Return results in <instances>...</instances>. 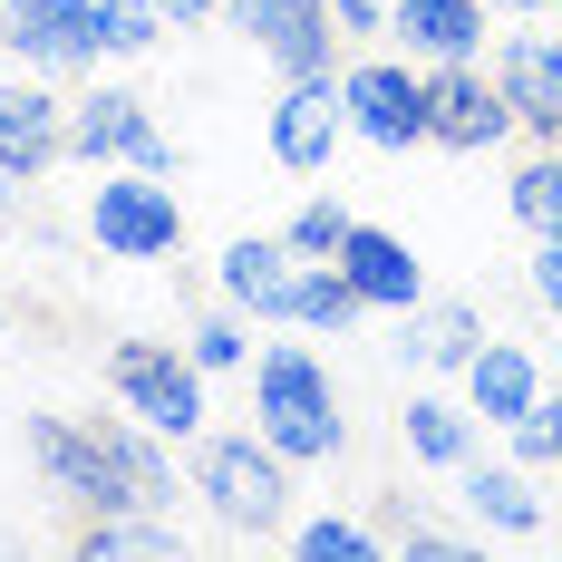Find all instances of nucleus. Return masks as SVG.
Segmentation results:
<instances>
[{"label":"nucleus","mask_w":562,"mask_h":562,"mask_svg":"<svg viewBox=\"0 0 562 562\" xmlns=\"http://www.w3.org/2000/svg\"><path fill=\"white\" fill-rule=\"evenodd\" d=\"M252 437H272L291 465H330L349 447V417H339V389H330V359L281 339L252 359Z\"/></svg>","instance_id":"f257e3e1"},{"label":"nucleus","mask_w":562,"mask_h":562,"mask_svg":"<svg viewBox=\"0 0 562 562\" xmlns=\"http://www.w3.org/2000/svg\"><path fill=\"white\" fill-rule=\"evenodd\" d=\"M184 495H204V514H214L224 533H272L281 505H291V456H281L272 437H204Z\"/></svg>","instance_id":"f03ea898"},{"label":"nucleus","mask_w":562,"mask_h":562,"mask_svg":"<svg viewBox=\"0 0 562 562\" xmlns=\"http://www.w3.org/2000/svg\"><path fill=\"white\" fill-rule=\"evenodd\" d=\"M108 389H116V407L146 417L166 447L204 437V369H194L184 339H116L108 349Z\"/></svg>","instance_id":"7ed1b4c3"},{"label":"nucleus","mask_w":562,"mask_h":562,"mask_svg":"<svg viewBox=\"0 0 562 562\" xmlns=\"http://www.w3.org/2000/svg\"><path fill=\"white\" fill-rule=\"evenodd\" d=\"M88 233H98L108 262H166L175 243H184V204H175L166 175H146V166H98Z\"/></svg>","instance_id":"20e7f679"},{"label":"nucleus","mask_w":562,"mask_h":562,"mask_svg":"<svg viewBox=\"0 0 562 562\" xmlns=\"http://www.w3.org/2000/svg\"><path fill=\"white\" fill-rule=\"evenodd\" d=\"M339 98H349V136L359 146H379V156L427 146V68L417 58H349Z\"/></svg>","instance_id":"39448f33"},{"label":"nucleus","mask_w":562,"mask_h":562,"mask_svg":"<svg viewBox=\"0 0 562 562\" xmlns=\"http://www.w3.org/2000/svg\"><path fill=\"white\" fill-rule=\"evenodd\" d=\"M505 136H514V108H505V88H495L485 58L427 68V146H447V156H495Z\"/></svg>","instance_id":"423d86ee"},{"label":"nucleus","mask_w":562,"mask_h":562,"mask_svg":"<svg viewBox=\"0 0 562 562\" xmlns=\"http://www.w3.org/2000/svg\"><path fill=\"white\" fill-rule=\"evenodd\" d=\"M68 156L78 166H146V175H175V146L156 136V116L136 88H88L68 98Z\"/></svg>","instance_id":"0eeeda50"},{"label":"nucleus","mask_w":562,"mask_h":562,"mask_svg":"<svg viewBox=\"0 0 562 562\" xmlns=\"http://www.w3.org/2000/svg\"><path fill=\"white\" fill-rule=\"evenodd\" d=\"M224 20H233V40H252L281 78L339 68V20H330V0H224Z\"/></svg>","instance_id":"6e6552de"},{"label":"nucleus","mask_w":562,"mask_h":562,"mask_svg":"<svg viewBox=\"0 0 562 562\" xmlns=\"http://www.w3.org/2000/svg\"><path fill=\"white\" fill-rule=\"evenodd\" d=\"M339 136H349V98H339V68H311V78H281L272 98V156L291 175H330Z\"/></svg>","instance_id":"1a4fd4ad"},{"label":"nucleus","mask_w":562,"mask_h":562,"mask_svg":"<svg viewBox=\"0 0 562 562\" xmlns=\"http://www.w3.org/2000/svg\"><path fill=\"white\" fill-rule=\"evenodd\" d=\"M495 88L514 108V136L562 146V30H514L495 49Z\"/></svg>","instance_id":"9d476101"},{"label":"nucleus","mask_w":562,"mask_h":562,"mask_svg":"<svg viewBox=\"0 0 562 562\" xmlns=\"http://www.w3.org/2000/svg\"><path fill=\"white\" fill-rule=\"evenodd\" d=\"M291 281H301V252L281 233H243V243H224V262H214V291H224L243 321H291Z\"/></svg>","instance_id":"9b49d317"},{"label":"nucleus","mask_w":562,"mask_h":562,"mask_svg":"<svg viewBox=\"0 0 562 562\" xmlns=\"http://www.w3.org/2000/svg\"><path fill=\"white\" fill-rule=\"evenodd\" d=\"M465 407H475V427H514V417H533L543 407V359L524 349V339H495L465 359Z\"/></svg>","instance_id":"f8f14e48"},{"label":"nucleus","mask_w":562,"mask_h":562,"mask_svg":"<svg viewBox=\"0 0 562 562\" xmlns=\"http://www.w3.org/2000/svg\"><path fill=\"white\" fill-rule=\"evenodd\" d=\"M389 40H397V58H417V68L485 58V0H397Z\"/></svg>","instance_id":"ddd939ff"},{"label":"nucleus","mask_w":562,"mask_h":562,"mask_svg":"<svg viewBox=\"0 0 562 562\" xmlns=\"http://www.w3.org/2000/svg\"><path fill=\"white\" fill-rule=\"evenodd\" d=\"M330 262L349 272V291H359L369 311H417V301H427V262H417L397 233H379V224H349V243H339Z\"/></svg>","instance_id":"4468645a"},{"label":"nucleus","mask_w":562,"mask_h":562,"mask_svg":"<svg viewBox=\"0 0 562 562\" xmlns=\"http://www.w3.org/2000/svg\"><path fill=\"white\" fill-rule=\"evenodd\" d=\"M0 146H10V156H30L40 175H49L58 156H68V98H58L40 68L0 78Z\"/></svg>","instance_id":"2eb2a0df"},{"label":"nucleus","mask_w":562,"mask_h":562,"mask_svg":"<svg viewBox=\"0 0 562 562\" xmlns=\"http://www.w3.org/2000/svg\"><path fill=\"white\" fill-rule=\"evenodd\" d=\"M0 49L20 58V68H40V78L98 68V58L78 49V30H68V0H0Z\"/></svg>","instance_id":"dca6fc26"},{"label":"nucleus","mask_w":562,"mask_h":562,"mask_svg":"<svg viewBox=\"0 0 562 562\" xmlns=\"http://www.w3.org/2000/svg\"><path fill=\"white\" fill-rule=\"evenodd\" d=\"M475 349H485V321H475L465 301H417V311H397V359H417L427 379H465Z\"/></svg>","instance_id":"f3484780"},{"label":"nucleus","mask_w":562,"mask_h":562,"mask_svg":"<svg viewBox=\"0 0 562 562\" xmlns=\"http://www.w3.org/2000/svg\"><path fill=\"white\" fill-rule=\"evenodd\" d=\"M456 495L475 505V524H495V533H543V485H533L524 456H514V465L465 456V465H456Z\"/></svg>","instance_id":"a211bd4d"},{"label":"nucleus","mask_w":562,"mask_h":562,"mask_svg":"<svg viewBox=\"0 0 562 562\" xmlns=\"http://www.w3.org/2000/svg\"><path fill=\"white\" fill-rule=\"evenodd\" d=\"M68 30L88 58H146L166 40V10L156 0H68Z\"/></svg>","instance_id":"6ab92c4d"},{"label":"nucleus","mask_w":562,"mask_h":562,"mask_svg":"<svg viewBox=\"0 0 562 562\" xmlns=\"http://www.w3.org/2000/svg\"><path fill=\"white\" fill-rule=\"evenodd\" d=\"M397 427H407V456H417V465H465V456H475V407H465V397H407V417H397Z\"/></svg>","instance_id":"aec40b11"},{"label":"nucleus","mask_w":562,"mask_h":562,"mask_svg":"<svg viewBox=\"0 0 562 562\" xmlns=\"http://www.w3.org/2000/svg\"><path fill=\"white\" fill-rule=\"evenodd\" d=\"M359 321H369V301L349 291V272L339 262H301V281H291V330L339 339V330H359Z\"/></svg>","instance_id":"412c9836"},{"label":"nucleus","mask_w":562,"mask_h":562,"mask_svg":"<svg viewBox=\"0 0 562 562\" xmlns=\"http://www.w3.org/2000/svg\"><path fill=\"white\" fill-rule=\"evenodd\" d=\"M505 204H514V224H524V233H562V146H533V156L514 166Z\"/></svg>","instance_id":"4be33fe9"},{"label":"nucleus","mask_w":562,"mask_h":562,"mask_svg":"<svg viewBox=\"0 0 562 562\" xmlns=\"http://www.w3.org/2000/svg\"><path fill=\"white\" fill-rule=\"evenodd\" d=\"M349 224H359V214H349V204H339V194H311V204H301V214H291V224H281V243H291V252H301V262H330L339 243H349Z\"/></svg>","instance_id":"5701e85b"},{"label":"nucleus","mask_w":562,"mask_h":562,"mask_svg":"<svg viewBox=\"0 0 562 562\" xmlns=\"http://www.w3.org/2000/svg\"><path fill=\"white\" fill-rule=\"evenodd\" d=\"M184 349H194V369H204V379H224V369H243V359H252V339H243V311H204V321H194V330H184Z\"/></svg>","instance_id":"b1692460"},{"label":"nucleus","mask_w":562,"mask_h":562,"mask_svg":"<svg viewBox=\"0 0 562 562\" xmlns=\"http://www.w3.org/2000/svg\"><path fill=\"white\" fill-rule=\"evenodd\" d=\"M505 437H514V456H524L533 475H562V397L543 389V407H533V417H514Z\"/></svg>","instance_id":"393cba45"},{"label":"nucleus","mask_w":562,"mask_h":562,"mask_svg":"<svg viewBox=\"0 0 562 562\" xmlns=\"http://www.w3.org/2000/svg\"><path fill=\"white\" fill-rule=\"evenodd\" d=\"M291 543H301V562H359V553H379V533H369V524H349V514H321V524H301Z\"/></svg>","instance_id":"a878e982"},{"label":"nucleus","mask_w":562,"mask_h":562,"mask_svg":"<svg viewBox=\"0 0 562 562\" xmlns=\"http://www.w3.org/2000/svg\"><path fill=\"white\" fill-rule=\"evenodd\" d=\"M379 543H397V553H427V562H456V553H465V533H437V524H417L407 505H389Z\"/></svg>","instance_id":"bb28decb"},{"label":"nucleus","mask_w":562,"mask_h":562,"mask_svg":"<svg viewBox=\"0 0 562 562\" xmlns=\"http://www.w3.org/2000/svg\"><path fill=\"white\" fill-rule=\"evenodd\" d=\"M524 281H533V301L562 321V233H533V262H524Z\"/></svg>","instance_id":"cd10ccee"},{"label":"nucleus","mask_w":562,"mask_h":562,"mask_svg":"<svg viewBox=\"0 0 562 562\" xmlns=\"http://www.w3.org/2000/svg\"><path fill=\"white\" fill-rule=\"evenodd\" d=\"M389 10H397V0H330L339 40H389Z\"/></svg>","instance_id":"c85d7f7f"},{"label":"nucleus","mask_w":562,"mask_h":562,"mask_svg":"<svg viewBox=\"0 0 562 562\" xmlns=\"http://www.w3.org/2000/svg\"><path fill=\"white\" fill-rule=\"evenodd\" d=\"M30 184H40V166H30V156H10V146H0V224H10V214H20V204H30Z\"/></svg>","instance_id":"c756f323"},{"label":"nucleus","mask_w":562,"mask_h":562,"mask_svg":"<svg viewBox=\"0 0 562 562\" xmlns=\"http://www.w3.org/2000/svg\"><path fill=\"white\" fill-rule=\"evenodd\" d=\"M166 10V30H204V20H224V0H156Z\"/></svg>","instance_id":"7c9ffc66"},{"label":"nucleus","mask_w":562,"mask_h":562,"mask_svg":"<svg viewBox=\"0 0 562 562\" xmlns=\"http://www.w3.org/2000/svg\"><path fill=\"white\" fill-rule=\"evenodd\" d=\"M485 10H553V0H485Z\"/></svg>","instance_id":"2f4dec72"},{"label":"nucleus","mask_w":562,"mask_h":562,"mask_svg":"<svg viewBox=\"0 0 562 562\" xmlns=\"http://www.w3.org/2000/svg\"><path fill=\"white\" fill-rule=\"evenodd\" d=\"M553 30H562V0H553Z\"/></svg>","instance_id":"473e14b6"}]
</instances>
